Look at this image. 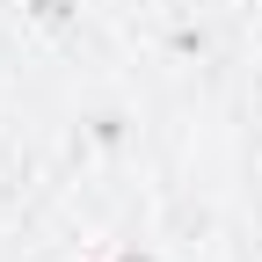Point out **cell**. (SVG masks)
Masks as SVG:
<instances>
[{
  "label": "cell",
  "instance_id": "1",
  "mask_svg": "<svg viewBox=\"0 0 262 262\" xmlns=\"http://www.w3.org/2000/svg\"><path fill=\"white\" fill-rule=\"evenodd\" d=\"M117 262H146V255H117Z\"/></svg>",
  "mask_w": 262,
  "mask_h": 262
}]
</instances>
